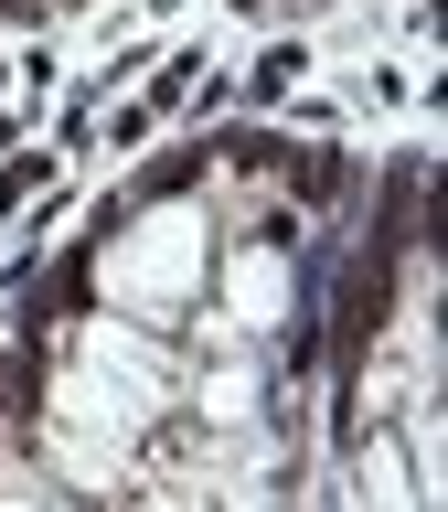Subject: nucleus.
Listing matches in <instances>:
<instances>
[{
	"mask_svg": "<svg viewBox=\"0 0 448 512\" xmlns=\"http://www.w3.org/2000/svg\"><path fill=\"white\" fill-rule=\"evenodd\" d=\"M43 182H54V150H22L11 171H0V214H22V203H32Z\"/></svg>",
	"mask_w": 448,
	"mask_h": 512,
	"instance_id": "nucleus-1",
	"label": "nucleus"
},
{
	"mask_svg": "<svg viewBox=\"0 0 448 512\" xmlns=\"http://www.w3.org/2000/svg\"><path fill=\"white\" fill-rule=\"evenodd\" d=\"M0 86H11V54H0Z\"/></svg>",
	"mask_w": 448,
	"mask_h": 512,
	"instance_id": "nucleus-2",
	"label": "nucleus"
}]
</instances>
